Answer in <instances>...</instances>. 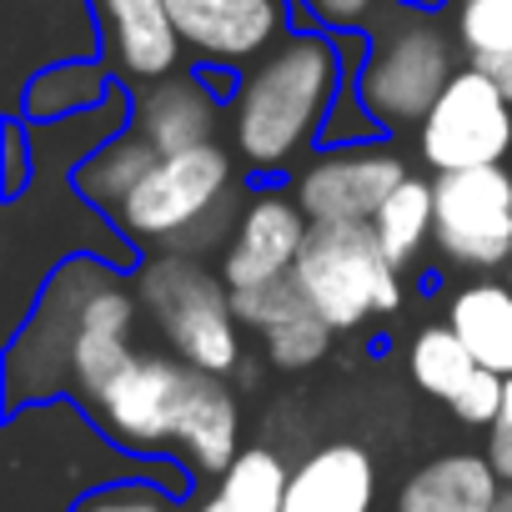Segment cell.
<instances>
[{
  "mask_svg": "<svg viewBox=\"0 0 512 512\" xmlns=\"http://www.w3.org/2000/svg\"><path fill=\"white\" fill-rule=\"evenodd\" d=\"M91 417L121 452L181 462L196 487L216 482L241 452V397L231 377H211L176 352H136L91 402Z\"/></svg>",
  "mask_w": 512,
  "mask_h": 512,
  "instance_id": "1",
  "label": "cell"
},
{
  "mask_svg": "<svg viewBox=\"0 0 512 512\" xmlns=\"http://www.w3.org/2000/svg\"><path fill=\"white\" fill-rule=\"evenodd\" d=\"M342 86L347 66L332 31H287L256 61L226 106V146L246 181L292 176L322 146V126Z\"/></svg>",
  "mask_w": 512,
  "mask_h": 512,
  "instance_id": "2",
  "label": "cell"
},
{
  "mask_svg": "<svg viewBox=\"0 0 512 512\" xmlns=\"http://www.w3.org/2000/svg\"><path fill=\"white\" fill-rule=\"evenodd\" d=\"M121 477H161L176 492H196L181 462L121 452L91 407L56 397L6 412L0 432V512H71L86 492Z\"/></svg>",
  "mask_w": 512,
  "mask_h": 512,
  "instance_id": "3",
  "label": "cell"
},
{
  "mask_svg": "<svg viewBox=\"0 0 512 512\" xmlns=\"http://www.w3.org/2000/svg\"><path fill=\"white\" fill-rule=\"evenodd\" d=\"M246 171L231 146L206 141L191 151L156 156L146 181L116 211L121 236L141 251H186V256H221L241 206H246Z\"/></svg>",
  "mask_w": 512,
  "mask_h": 512,
  "instance_id": "4",
  "label": "cell"
},
{
  "mask_svg": "<svg viewBox=\"0 0 512 512\" xmlns=\"http://www.w3.org/2000/svg\"><path fill=\"white\" fill-rule=\"evenodd\" d=\"M131 287L141 297V312L151 317L156 337L166 342V352H176L181 362L211 372V377H241L246 357V327L231 307V287L226 277L206 262V256H186V251H156L141 256V267L131 272Z\"/></svg>",
  "mask_w": 512,
  "mask_h": 512,
  "instance_id": "5",
  "label": "cell"
},
{
  "mask_svg": "<svg viewBox=\"0 0 512 512\" xmlns=\"http://www.w3.org/2000/svg\"><path fill=\"white\" fill-rule=\"evenodd\" d=\"M367 36H372V56L357 76V96L367 101L377 126L397 141L402 131L422 126V116L437 106V96L467 61L457 31H447L442 16L407 11L397 0L377 11Z\"/></svg>",
  "mask_w": 512,
  "mask_h": 512,
  "instance_id": "6",
  "label": "cell"
},
{
  "mask_svg": "<svg viewBox=\"0 0 512 512\" xmlns=\"http://www.w3.org/2000/svg\"><path fill=\"white\" fill-rule=\"evenodd\" d=\"M292 277L332 332H367L407 302V272L387 262L372 226H312Z\"/></svg>",
  "mask_w": 512,
  "mask_h": 512,
  "instance_id": "7",
  "label": "cell"
},
{
  "mask_svg": "<svg viewBox=\"0 0 512 512\" xmlns=\"http://www.w3.org/2000/svg\"><path fill=\"white\" fill-rule=\"evenodd\" d=\"M111 272L121 267L101 262V256H71L41 287L26 322L6 337V412L71 397V347L81 332V312Z\"/></svg>",
  "mask_w": 512,
  "mask_h": 512,
  "instance_id": "8",
  "label": "cell"
},
{
  "mask_svg": "<svg viewBox=\"0 0 512 512\" xmlns=\"http://www.w3.org/2000/svg\"><path fill=\"white\" fill-rule=\"evenodd\" d=\"M507 156H512V96L492 71L462 66L417 126V161L432 176H447V171L507 166Z\"/></svg>",
  "mask_w": 512,
  "mask_h": 512,
  "instance_id": "9",
  "label": "cell"
},
{
  "mask_svg": "<svg viewBox=\"0 0 512 512\" xmlns=\"http://www.w3.org/2000/svg\"><path fill=\"white\" fill-rule=\"evenodd\" d=\"M412 176L392 136L362 146H322L292 171V196L312 226H372L382 201Z\"/></svg>",
  "mask_w": 512,
  "mask_h": 512,
  "instance_id": "10",
  "label": "cell"
},
{
  "mask_svg": "<svg viewBox=\"0 0 512 512\" xmlns=\"http://www.w3.org/2000/svg\"><path fill=\"white\" fill-rule=\"evenodd\" d=\"M437 186V251L442 262L492 277L512 267V171L477 166L432 176Z\"/></svg>",
  "mask_w": 512,
  "mask_h": 512,
  "instance_id": "11",
  "label": "cell"
},
{
  "mask_svg": "<svg viewBox=\"0 0 512 512\" xmlns=\"http://www.w3.org/2000/svg\"><path fill=\"white\" fill-rule=\"evenodd\" d=\"M101 56L96 0H0V66H6V116L21 111L26 86L66 61Z\"/></svg>",
  "mask_w": 512,
  "mask_h": 512,
  "instance_id": "12",
  "label": "cell"
},
{
  "mask_svg": "<svg viewBox=\"0 0 512 512\" xmlns=\"http://www.w3.org/2000/svg\"><path fill=\"white\" fill-rule=\"evenodd\" d=\"M312 236V216L302 211V201L292 196V186L282 181H251V196L216 256V272L226 277L231 292L262 287L277 277L297 272V256Z\"/></svg>",
  "mask_w": 512,
  "mask_h": 512,
  "instance_id": "13",
  "label": "cell"
},
{
  "mask_svg": "<svg viewBox=\"0 0 512 512\" xmlns=\"http://www.w3.org/2000/svg\"><path fill=\"white\" fill-rule=\"evenodd\" d=\"M166 11L201 66H256L287 31L292 0H166Z\"/></svg>",
  "mask_w": 512,
  "mask_h": 512,
  "instance_id": "14",
  "label": "cell"
},
{
  "mask_svg": "<svg viewBox=\"0 0 512 512\" xmlns=\"http://www.w3.org/2000/svg\"><path fill=\"white\" fill-rule=\"evenodd\" d=\"M141 297L131 287V272H111L86 312H81V332H76V347H71V402L91 407L126 367L131 357L141 352L136 347V327H141Z\"/></svg>",
  "mask_w": 512,
  "mask_h": 512,
  "instance_id": "15",
  "label": "cell"
},
{
  "mask_svg": "<svg viewBox=\"0 0 512 512\" xmlns=\"http://www.w3.org/2000/svg\"><path fill=\"white\" fill-rule=\"evenodd\" d=\"M101 16V61L116 71L121 86H151L181 71V31L166 0H96Z\"/></svg>",
  "mask_w": 512,
  "mask_h": 512,
  "instance_id": "16",
  "label": "cell"
},
{
  "mask_svg": "<svg viewBox=\"0 0 512 512\" xmlns=\"http://www.w3.org/2000/svg\"><path fill=\"white\" fill-rule=\"evenodd\" d=\"M382 472L362 442H322L302 462H292L282 512H377Z\"/></svg>",
  "mask_w": 512,
  "mask_h": 512,
  "instance_id": "17",
  "label": "cell"
},
{
  "mask_svg": "<svg viewBox=\"0 0 512 512\" xmlns=\"http://www.w3.org/2000/svg\"><path fill=\"white\" fill-rule=\"evenodd\" d=\"M221 126H226V101L196 71H176L166 81L136 86V121H131V131L141 141H151L156 156L206 146V141H216Z\"/></svg>",
  "mask_w": 512,
  "mask_h": 512,
  "instance_id": "18",
  "label": "cell"
},
{
  "mask_svg": "<svg viewBox=\"0 0 512 512\" xmlns=\"http://www.w3.org/2000/svg\"><path fill=\"white\" fill-rule=\"evenodd\" d=\"M502 487L507 482L497 477L487 452L457 447V452H442V457L422 462L417 472H407L392 497V512H492Z\"/></svg>",
  "mask_w": 512,
  "mask_h": 512,
  "instance_id": "19",
  "label": "cell"
},
{
  "mask_svg": "<svg viewBox=\"0 0 512 512\" xmlns=\"http://www.w3.org/2000/svg\"><path fill=\"white\" fill-rule=\"evenodd\" d=\"M442 322L467 342L477 367L512 377V282L507 277H472L447 297Z\"/></svg>",
  "mask_w": 512,
  "mask_h": 512,
  "instance_id": "20",
  "label": "cell"
},
{
  "mask_svg": "<svg viewBox=\"0 0 512 512\" xmlns=\"http://www.w3.org/2000/svg\"><path fill=\"white\" fill-rule=\"evenodd\" d=\"M292 462L272 442H246L236 462L186 497V512H282Z\"/></svg>",
  "mask_w": 512,
  "mask_h": 512,
  "instance_id": "21",
  "label": "cell"
},
{
  "mask_svg": "<svg viewBox=\"0 0 512 512\" xmlns=\"http://www.w3.org/2000/svg\"><path fill=\"white\" fill-rule=\"evenodd\" d=\"M372 231H377V241L387 251V262L397 272H412L422 262V251L437 246V186H432V176L412 171L382 201V211L372 216Z\"/></svg>",
  "mask_w": 512,
  "mask_h": 512,
  "instance_id": "22",
  "label": "cell"
},
{
  "mask_svg": "<svg viewBox=\"0 0 512 512\" xmlns=\"http://www.w3.org/2000/svg\"><path fill=\"white\" fill-rule=\"evenodd\" d=\"M116 86H121V81H116V71H111L101 56H91V61H66V66L41 71V76L26 86V96H21V111H16V116H21V121H31V126L66 121V116H81V111L101 106Z\"/></svg>",
  "mask_w": 512,
  "mask_h": 512,
  "instance_id": "23",
  "label": "cell"
},
{
  "mask_svg": "<svg viewBox=\"0 0 512 512\" xmlns=\"http://www.w3.org/2000/svg\"><path fill=\"white\" fill-rule=\"evenodd\" d=\"M151 166H156L151 141H141L136 131H121L116 141H106V146H101V151L71 176V186L81 191V201H91L101 216L116 221V211L131 201V191L146 181Z\"/></svg>",
  "mask_w": 512,
  "mask_h": 512,
  "instance_id": "24",
  "label": "cell"
},
{
  "mask_svg": "<svg viewBox=\"0 0 512 512\" xmlns=\"http://www.w3.org/2000/svg\"><path fill=\"white\" fill-rule=\"evenodd\" d=\"M407 372H412V382H417L432 402L452 407V397L472 382L477 357L467 352V342H462L447 322H427V327L407 342Z\"/></svg>",
  "mask_w": 512,
  "mask_h": 512,
  "instance_id": "25",
  "label": "cell"
},
{
  "mask_svg": "<svg viewBox=\"0 0 512 512\" xmlns=\"http://www.w3.org/2000/svg\"><path fill=\"white\" fill-rule=\"evenodd\" d=\"M457 46L477 71H497L512 56V0H457Z\"/></svg>",
  "mask_w": 512,
  "mask_h": 512,
  "instance_id": "26",
  "label": "cell"
},
{
  "mask_svg": "<svg viewBox=\"0 0 512 512\" xmlns=\"http://www.w3.org/2000/svg\"><path fill=\"white\" fill-rule=\"evenodd\" d=\"M332 327L307 307V312H297L292 322H282V327H272L267 337H262V357H267V367H277V372H307V367H317L327 352H332Z\"/></svg>",
  "mask_w": 512,
  "mask_h": 512,
  "instance_id": "27",
  "label": "cell"
},
{
  "mask_svg": "<svg viewBox=\"0 0 512 512\" xmlns=\"http://www.w3.org/2000/svg\"><path fill=\"white\" fill-rule=\"evenodd\" d=\"M71 512H186V492L166 487L161 477H121L86 492Z\"/></svg>",
  "mask_w": 512,
  "mask_h": 512,
  "instance_id": "28",
  "label": "cell"
},
{
  "mask_svg": "<svg viewBox=\"0 0 512 512\" xmlns=\"http://www.w3.org/2000/svg\"><path fill=\"white\" fill-rule=\"evenodd\" d=\"M231 307H236V317H241V327H246V332L267 337L272 327L292 322V317H297V312H307L312 302L302 297L297 277H277V282H262V287L231 292Z\"/></svg>",
  "mask_w": 512,
  "mask_h": 512,
  "instance_id": "29",
  "label": "cell"
},
{
  "mask_svg": "<svg viewBox=\"0 0 512 512\" xmlns=\"http://www.w3.org/2000/svg\"><path fill=\"white\" fill-rule=\"evenodd\" d=\"M382 136L387 131L377 126V116L357 96V76H347V86H342V96H337V106H332V116L322 126V146H362V141H382Z\"/></svg>",
  "mask_w": 512,
  "mask_h": 512,
  "instance_id": "30",
  "label": "cell"
},
{
  "mask_svg": "<svg viewBox=\"0 0 512 512\" xmlns=\"http://www.w3.org/2000/svg\"><path fill=\"white\" fill-rule=\"evenodd\" d=\"M502 392H507V377H497V372L477 367V372H472V382L452 397V407H447V412H452L462 427L487 432V427L497 422V412H502Z\"/></svg>",
  "mask_w": 512,
  "mask_h": 512,
  "instance_id": "31",
  "label": "cell"
},
{
  "mask_svg": "<svg viewBox=\"0 0 512 512\" xmlns=\"http://www.w3.org/2000/svg\"><path fill=\"white\" fill-rule=\"evenodd\" d=\"M0 156H6V181H0V191H6V201L26 196L31 181H36V151H31V126L21 116H6V126H0Z\"/></svg>",
  "mask_w": 512,
  "mask_h": 512,
  "instance_id": "32",
  "label": "cell"
},
{
  "mask_svg": "<svg viewBox=\"0 0 512 512\" xmlns=\"http://www.w3.org/2000/svg\"><path fill=\"white\" fill-rule=\"evenodd\" d=\"M322 31H367L382 11V0H302Z\"/></svg>",
  "mask_w": 512,
  "mask_h": 512,
  "instance_id": "33",
  "label": "cell"
},
{
  "mask_svg": "<svg viewBox=\"0 0 512 512\" xmlns=\"http://www.w3.org/2000/svg\"><path fill=\"white\" fill-rule=\"evenodd\" d=\"M482 452H487V462L497 467V477L512 482V377H507V392H502V412H497V422L482 432Z\"/></svg>",
  "mask_w": 512,
  "mask_h": 512,
  "instance_id": "34",
  "label": "cell"
},
{
  "mask_svg": "<svg viewBox=\"0 0 512 512\" xmlns=\"http://www.w3.org/2000/svg\"><path fill=\"white\" fill-rule=\"evenodd\" d=\"M397 6H407V11H427V16H442L447 0H397Z\"/></svg>",
  "mask_w": 512,
  "mask_h": 512,
  "instance_id": "35",
  "label": "cell"
},
{
  "mask_svg": "<svg viewBox=\"0 0 512 512\" xmlns=\"http://www.w3.org/2000/svg\"><path fill=\"white\" fill-rule=\"evenodd\" d=\"M492 76H497V81H502V91H507V96H512V56H507V61H502V66H497V71H492Z\"/></svg>",
  "mask_w": 512,
  "mask_h": 512,
  "instance_id": "36",
  "label": "cell"
},
{
  "mask_svg": "<svg viewBox=\"0 0 512 512\" xmlns=\"http://www.w3.org/2000/svg\"><path fill=\"white\" fill-rule=\"evenodd\" d=\"M492 512H512V482H507V487H502V497H497V502H492Z\"/></svg>",
  "mask_w": 512,
  "mask_h": 512,
  "instance_id": "37",
  "label": "cell"
}]
</instances>
